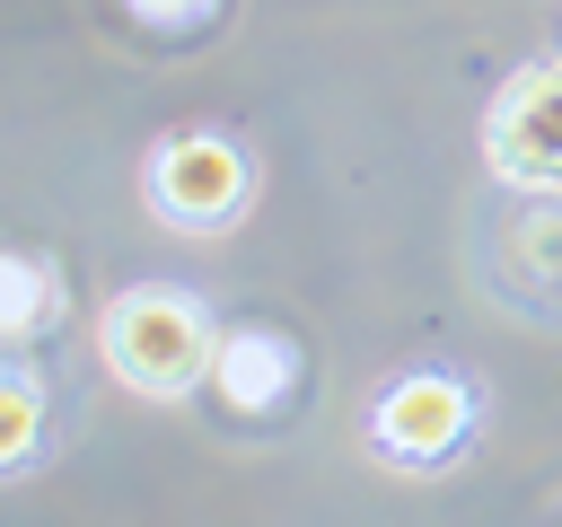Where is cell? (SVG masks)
<instances>
[{"mask_svg": "<svg viewBox=\"0 0 562 527\" xmlns=\"http://www.w3.org/2000/svg\"><path fill=\"white\" fill-rule=\"evenodd\" d=\"M483 158H492V176H509L527 193H562V61H527L492 97Z\"/></svg>", "mask_w": 562, "mask_h": 527, "instance_id": "7a4b0ae2", "label": "cell"}, {"mask_svg": "<svg viewBox=\"0 0 562 527\" xmlns=\"http://www.w3.org/2000/svg\"><path fill=\"white\" fill-rule=\"evenodd\" d=\"M44 316H53V264L9 255V264H0V325H9V334H35Z\"/></svg>", "mask_w": 562, "mask_h": 527, "instance_id": "8992f818", "label": "cell"}, {"mask_svg": "<svg viewBox=\"0 0 562 527\" xmlns=\"http://www.w3.org/2000/svg\"><path fill=\"white\" fill-rule=\"evenodd\" d=\"M97 343H105V369H114L123 386H140V395H184L193 378H211L202 307H193L184 290H167V281L123 290V299L105 307Z\"/></svg>", "mask_w": 562, "mask_h": 527, "instance_id": "6da1fadb", "label": "cell"}, {"mask_svg": "<svg viewBox=\"0 0 562 527\" xmlns=\"http://www.w3.org/2000/svg\"><path fill=\"white\" fill-rule=\"evenodd\" d=\"M35 430H44V386L26 369H9V386H0V448H9V466L35 457Z\"/></svg>", "mask_w": 562, "mask_h": 527, "instance_id": "52a82bcc", "label": "cell"}, {"mask_svg": "<svg viewBox=\"0 0 562 527\" xmlns=\"http://www.w3.org/2000/svg\"><path fill=\"white\" fill-rule=\"evenodd\" d=\"M211 0H132V18H149V26H193Z\"/></svg>", "mask_w": 562, "mask_h": 527, "instance_id": "ba28073f", "label": "cell"}, {"mask_svg": "<svg viewBox=\"0 0 562 527\" xmlns=\"http://www.w3.org/2000/svg\"><path fill=\"white\" fill-rule=\"evenodd\" d=\"M465 422H474V395H465L457 378H439V369H413V378H395V386L378 395L369 448H378L386 466H439V457H457Z\"/></svg>", "mask_w": 562, "mask_h": 527, "instance_id": "3957f363", "label": "cell"}, {"mask_svg": "<svg viewBox=\"0 0 562 527\" xmlns=\"http://www.w3.org/2000/svg\"><path fill=\"white\" fill-rule=\"evenodd\" d=\"M290 369H299V351H290L272 325H237V334H220V351H211V378H220V395H228L237 413L281 404V395H290Z\"/></svg>", "mask_w": 562, "mask_h": 527, "instance_id": "5b68a950", "label": "cell"}, {"mask_svg": "<svg viewBox=\"0 0 562 527\" xmlns=\"http://www.w3.org/2000/svg\"><path fill=\"white\" fill-rule=\"evenodd\" d=\"M149 202H158L167 220H184V228H211V220H228V211L246 202V158H237L220 132H184V141L158 149Z\"/></svg>", "mask_w": 562, "mask_h": 527, "instance_id": "277c9868", "label": "cell"}]
</instances>
